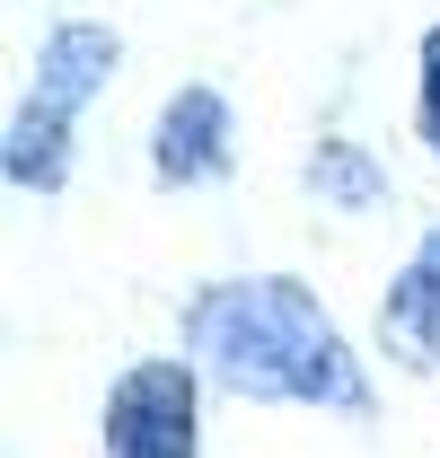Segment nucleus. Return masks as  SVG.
<instances>
[{
  "label": "nucleus",
  "instance_id": "f257e3e1",
  "mask_svg": "<svg viewBox=\"0 0 440 458\" xmlns=\"http://www.w3.org/2000/svg\"><path fill=\"white\" fill-rule=\"evenodd\" d=\"M185 344H194V361L212 370L220 388H238V397H265V405H343V414L370 405L352 352H343V335H334V318L300 283H274V274H265V283L203 291L194 318H185Z\"/></svg>",
  "mask_w": 440,
  "mask_h": 458
},
{
  "label": "nucleus",
  "instance_id": "423d86ee",
  "mask_svg": "<svg viewBox=\"0 0 440 458\" xmlns=\"http://www.w3.org/2000/svg\"><path fill=\"white\" fill-rule=\"evenodd\" d=\"M62 176H71V114L54 106H27L9 114V185H36V194H54Z\"/></svg>",
  "mask_w": 440,
  "mask_h": 458
},
{
  "label": "nucleus",
  "instance_id": "0eeeda50",
  "mask_svg": "<svg viewBox=\"0 0 440 458\" xmlns=\"http://www.w3.org/2000/svg\"><path fill=\"white\" fill-rule=\"evenodd\" d=\"M309 185H317L326 203H343V212H370V203L387 194L379 159H370L361 141H317V159H309Z\"/></svg>",
  "mask_w": 440,
  "mask_h": 458
},
{
  "label": "nucleus",
  "instance_id": "6e6552de",
  "mask_svg": "<svg viewBox=\"0 0 440 458\" xmlns=\"http://www.w3.org/2000/svg\"><path fill=\"white\" fill-rule=\"evenodd\" d=\"M423 141L440 150V27L423 36Z\"/></svg>",
  "mask_w": 440,
  "mask_h": 458
},
{
  "label": "nucleus",
  "instance_id": "7ed1b4c3",
  "mask_svg": "<svg viewBox=\"0 0 440 458\" xmlns=\"http://www.w3.org/2000/svg\"><path fill=\"white\" fill-rule=\"evenodd\" d=\"M229 98L220 89H176L159 114V141H150V168H159V185H212V176H229Z\"/></svg>",
  "mask_w": 440,
  "mask_h": 458
},
{
  "label": "nucleus",
  "instance_id": "20e7f679",
  "mask_svg": "<svg viewBox=\"0 0 440 458\" xmlns=\"http://www.w3.org/2000/svg\"><path fill=\"white\" fill-rule=\"evenodd\" d=\"M114 62H123L114 27H89V18L54 27V36L36 45V106H54V114H71V123H80V106L114 80Z\"/></svg>",
  "mask_w": 440,
  "mask_h": 458
},
{
  "label": "nucleus",
  "instance_id": "39448f33",
  "mask_svg": "<svg viewBox=\"0 0 440 458\" xmlns=\"http://www.w3.org/2000/svg\"><path fill=\"white\" fill-rule=\"evenodd\" d=\"M379 327H387V344H396L405 361H440V229L414 247V265L387 283Z\"/></svg>",
  "mask_w": 440,
  "mask_h": 458
},
{
  "label": "nucleus",
  "instance_id": "f03ea898",
  "mask_svg": "<svg viewBox=\"0 0 440 458\" xmlns=\"http://www.w3.org/2000/svg\"><path fill=\"white\" fill-rule=\"evenodd\" d=\"M106 458H194V370L141 361L106 397Z\"/></svg>",
  "mask_w": 440,
  "mask_h": 458
}]
</instances>
